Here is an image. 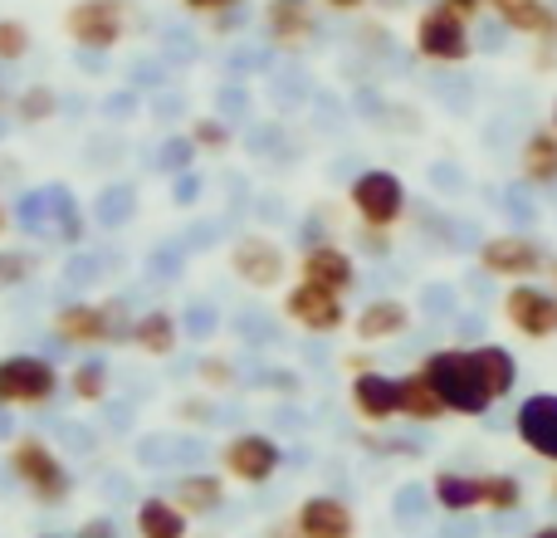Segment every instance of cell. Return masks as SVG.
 <instances>
[{"label": "cell", "instance_id": "cell-13", "mask_svg": "<svg viewBox=\"0 0 557 538\" xmlns=\"http://www.w3.org/2000/svg\"><path fill=\"white\" fill-rule=\"evenodd\" d=\"M513 436L529 455L548 461L557 470V392H533L513 412Z\"/></svg>", "mask_w": 557, "mask_h": 538}, {"label": "cell", "instance_id": "cell-21", "mask_svg": "<svg viewBox=\"0 0 557 538\" xmlns=\"http://www.w3.org/2000/svg\"><path fill=\"white\" fill-rule=\"evenodd\" d=\"M490 5L513 35L557 39V10L548 5V0H490Z\"/></svg>", "mask_w": 557, "mask_h": 538}, {"label": "cell", "instance_id": "cell-28", "mask_svg": "<svg viewBox=\"0 0 557 538\" xmlns=\"http://www.w3.org/2000/svg\"><path fill=\"white\" fill-rule=\"evenodd\" d=\"M523 504V480L509 470H494L484 475V510L490 514H513Z\"/></svg>", "mask_w": 557, "mask_h": 538}, {"label": "cell", "instance_id": "cell-18", "mask_svg": "<svg viewBox=\"0 0 557 538\" xmlns=\"http://www.w3.org/2000/svg\"><path fill=\"white\" fill-rule=\"evenodd\" d=\"M264 29H270V39L278 49L308 45V39H313V29H318L313 0H270V5H264Z\"/></svg>", "mask_w": 557, "mask_h": 538}, {"label": "cell", "instance_id": "cell-19", "mask_svg": "<svg viewBox=\"0 0 557 538\" xmlns=\"http://www.w3.org/2000/svg\"><path fill=\"white\" fill-rule=\"evenodd\" d=\"M166 500H172L186 519H206V514H215L225 504V480L221 475H211V470H186L182 480L172 485Z\"/></svg>", "mask_w": 557, "mask_h": 538}, {"label": "cell", "instance_id": "cell-38", "mask_svg": "<svg viewBox=\"0 0 557 538\" xmlns=\"http://www.w3.org/2000/svg\"><path fill=\"white\" fill-rule=\"evenodd\" d=\"M318 5L337 10V15H352V10H362V5H367V0H318Z\"/></svg>", "mask_w": 557, "mask_h": 538}, {"label": "cell", "instance_id": "cell-1", "mask_svg": "<svg viewBox=\"0 0 557 538\" xmlns=\"http://www.w3.org/2000/svg\"><path fill=\"white\" fill-rule=\"evenodd\" d=\"M421 372L431 377V387L441 392L445 412L450 416H484L494 406L490 387H484L480 367H474L470 347H435L421 357Z\"/></svg>", "mask_w": 557, "mask_h": 538}, {"label": "cell", "instance_id": "cell-26", "mask_svg": "<svg viewBox=\"0 0 557 538\" xmlns=\"http://www.w3.org/2000/svg\"><path fill=\"white\" fill-rule=\"evenodd\" d=\"M137 534L143 538H186L191 534V519H186L182 510H176L166 494H147L143 504H137Z\"/></svg>", "mask_w": 557, "mask_h": 538}, {"label": "cell", "instance_id": "cell-14", "mask_svg": "<svg viewBox=\"0 0 557 538\" xmlns=\"http://www.w3.org/2000/svg\"><path fill=\"white\" fill-rule=\"evenodd\" d=\"M298 279H304V284H318V289H333V294L347 298L357 289V260L333 241L304 245V250H298Z\"/></svg>", "mask_w": 557, "mask_h": 538}, {"label": "cell", "instance_id": "cell-41", "mask_svg": "<svg viewBox=\"0 0 557 538\" xmlns=\"http://www.w3.org/2000/svg\"><path fill=\"white\" fill-rule=\"evenodd\" d=\"M529 538H557V524H543V529H533Z\"/></svg>", "mask_w": 557, "mask_h": 538}, {"label": "cell", "instance_id": "cell-32", "mask_svg": "<svg viewBox=\"0 0 557 538\" xmlns=\"http://www.w3.org/2000/svg\"><path fill=\"white\" fill-rule=\"evenodd\" d=\"M29 54V25L20 20H0V64H15Z\"/></svg>", "mask_w": 557, "mask_h": 538}, {"label": "cell", "instance_id": "cell-47", "mask_svg": "<svg viewBox=\"0 0 557 538\" xmlns=\"http://www.w3.org/2000/svg\"><path fill=\"white\" fill-rule=\"evenodd\" d=\"M39 538H59V534H39Z\"/></svg>", "mask_w": 557, "mask_h": 538}, {"label": "cell", "instance_id": "cell-33", "mask_svg": "<svg viewBox=\"0 0 557 538\" xmlns=\"http://www.w3.org/2000/svg\"><path fill=\"white\" fill-rule=\"evenodd\" d=\"M357 245H362V255H372V260H386V255H392V231L357 225Z\"/></svg>", "mask_w": 557, "mask_h": 538}, {"label": "cell", "instance_id": "cell-11", "mask_svg": "<svg viewBox=\"0 0 557 538\" xmlns=\"http://www.w3.org/2000/svg\"><path fill=\"white\" fill-rule=\"evenodd\" d=\"M504 318H509L513 333L533 338V343H548L557 338V294L543 284H513L509 294H504Z\"/></svg>", "mask_w": 557, "mask_h": 538}, {"label": "cell", "instance_id": "cell-35", "mask_svg": "<svg viewBox=\"0 0 557 538\" xmlns=\"http://www.w3.org/2000/svg\"><path fill=\"white\" fill-rule=\"evenodd\" d=\"M182 333H191V338L215 333V314H211V308H191V314L182 318Z\"/></svg>", "mask_w": 557, "mask_h": 538}, {"label": "cell", "instance_id": "cell-6", "mask_svg": "<svg viewBox=\"0 0 557 538\" xmlns=\"http://www.w3.org/2000/svg\"><path fill=\"white\" fill-rule=\"evenodd\" d=\"M64 29L78 49L108 54L127 35V0H74L64 15Z\"/></svg>", "mask_w": 557, "mask_h": 538}, {"label": "cell", "instance_id": "cell-24", "mask_svg": "<svg viewBox=\"0 0 557 538\" xmlns=\"http://www.w3.org/2000/svg\"><path fill=\"white\" fill-rule=\"evenodd\" d=\"M519 176L529 186H557V133L553 127H533L529 143L519 152Z\"/></svg>", "mask_w": 557, "mask_h": 538}, {"label": "cell", "instance_id": "cell-36", "mask_svg": "<svg viewBox=\"0 0 557 538\" xmlns=\"http://www.w3.org/2000/svg\"><path fill=\"white\" fill-rule=\"evenodd\" d=\"M441 5H450L455 15H465V20H470V15H480V10L490 5V0H441Z\"/></svg>", "mask_w": 557, "mask_h": 538}, {"label": "cell", "instance_id": "cell-34", "mask_svg": "<svg viewBox=\"0 0 557 538\" xmlns=\"http://www.w3.org/2000/svg\"><path fill=\"white\" fill-rule=\"evenodd\" d=\"M74 538H123V529H117L108 514H94V519H84L78 524V534Z\"/></svg>", "mask_w": 557, "mask_h": 538}, {"label": "cell", "instance_id": "cell-22", "mask_svg": "<svg viewBox=\"0 0 557 538\" xmlns=\"http://www.w3.org/2000/svg\"><path fill=\"white\" fill-rule=\"evenodd\" d=\"M431 500L445 514H470L484 510V475H465V470H435L431 480Z\"/></svg>", "mask_w": 557, "mask_h": 538}, {"label": "cell", "instance_id": "cell-27", "mask_svg": "<svg viewBox=\"0 0 557 538\" xmlns=\"http://www.w3.org/2000/svg\"><path fill=\"white\" fill-rule=\"evenodd\" d=\"M108 392H113V367H108L103 357H78V363L69 367V396H74L78 406L108 402Z\"/></svg>", "mask_w": 557, "mask_h": 538}, {"label": "cell", "instance_id": "cell-29", "mask_svg": "<svg viewBox=\"0 0 557 538\" xmlns=\"http://www.w3.org/2000/svg\"><path fill=\"white\" fill-rule=\"evenodd\" d=\"M39 274V255L35 250H0V294L20 289Z\"/></svg>", "mask_w": 557, "mask_h": 538}, {"label": "cell", "instance_id": "cell-7", "mask_svg": "<svg viewBox=\"0 0 557 538\" xmlns=\"http://www.w3.org/2000/svg\"><path fill=\"white\" fill-rule=\"evenodd\" d=\"M470 20L455 15L450 5H425L416 20V54L431 59V64H465L470 59Z\"/></svg>", "mask_w": 557, "mask_h": 538}, {"label": "cell", "instance_id": "cell-43", "mask_svg": "<svg viewBox=\"0 0 557 538\" xmlns=\"http://www.w3.org/2000/svg\"><path fill=\"white\" fill-rule=\"evenodd\" d=\"M5 108H10V98H5V88H0V113H5Z\"/></svg>", "mask_w": 557, "mask_h": 538}, {"label": "cell", "instance_id": "cell-37", "mask_svg": "<svg viewBox=\"0 0 557 538\" xmlns=\"http://www.w3.org/2000/svg\"><path fill=\"white\" fill-rule=\"evenodd\" d=\"M201 367H206V377H211V382H231V372H225L231 363H221V357H211V363H201Z\"/></svg>", "mask_w": 557, "mask_h": 538}, {"label": "cell", "instance_id": "cell-25", "mask_svg": "<svg viewBox=\"0 0 557 538\" xmlns=\"http://www.w3.org/2000/svg\"><path fill=\"white\" fill-rule=\"evenodd\" d=\"M441 416H450V412H445L441 392L431 387V377H425L421 367H416V372H406V377H401V421L435 426Z\"/></svg>", "mask_w": 557, "mask_h": 538}, {"label": "cell", "instance_id": "cell-46", "mask_svg": "<svg viewBox=\"0 0 557 538\" xmlns=\"http://www.w3.org/2000/svg\"><path fill=\"white\" fill-rule=\"evenodd\" d=\"M553 500H557V470H553Z\"/></svg>", "mask_w": 557, "mask_h": 538}, {"label": "cell", "instance_id": "cell-4", "mask_svg": "<svg viewBox=\"0 0 557 538\" xmlns=\"http://www.w3.org/2000/svg\"><path fill=\"white\" fill-rule=\"evenodd\" d=\"M347 206L357 211V225H372V231H396L411 211V192L396 172L386 167H372L362 172L352 186H347Z\"/></svg>", "mask_w": 557, "mask_h": 538}, {"label": "cell", "instance_id": "cell-23", "mask_svg": "<svg viewBox=\"0 0 557 538\" xmlns=\"http://www.w3.org/2000/svg\"><path fill=\"white\" fill-rule=\"evenodd\" d=\"M470 353H474V367H480V377H484L494 402L513 396V387H519V357H513L504 343H474Z\"/></svg>", "mask_w": 557, "mask_h": 538}, {"label": "cell", "instance_id": "cell-16", "mask_svg": "<svg viewBox=\"0 0 557 538\" xmlns=\"http://www.w3.org/2000/svg\"><path fill=\"white\" fill-rule=\"evenodd\" d=\"M298 538H357V514L337 494H308L294 514Z\"/></svg>", "mask_w": 557, "mask_h": 538}, {"label": "cell", "instance_id": "cell-44", "mask_svg": "<svg viewBox=\"0 0 557 538\" xmlns=\"http://www.w3.org/2000/svg\"><path fill=\"white\" fill-rule=\"evenodd\" d=\"M548 127H553V133H557V98H553V123H548Z\"/></svg>", "mask_w": 557, "mask_h": 538}, {"label": "cell", "instance_id": "cell-2", "mask_svg": "<svg viewBox=\"0 0 557 538\" xmlns=\"http://www.w3.org/2000/svg\"><path fill=\"white\" fill-rule=\"evenodd\" d=\"M49 328L69 347H113V343H127L133 314H127L123 298H74V304L54 308Z\"/></svg>", "mask_w": 557, "mask_h": 538}, {"label": "cell", "instance_id": "cell-10", "mask_svg": "<svg viewBox=\"0 0 557 538\" xmlns=\"http://www.w3.org/2000/svg\"><path fill=\"white\" fill-rule=\"evenodd\" d=\"M221 465L240 485H270L278 475V465H284V445L264 431H240L221 445Z\"/></svg>", "mask_w": 557, "mask_h": 538}, {"label": "cell", "instance_id": "cell-42", "mask_svg": "<svg viewBox=\"0 0 557 538\" xmlns=\"http://www.w3.org/2000/svg\"><path fill=\"white\" fill-rule=\"evenodd\" d=\"M10 231V211H5V201H0V235Z\"/></svg>", "mask_w": 557, "mask_h": 538}, {"label": "cell", "instance_id": "cell-12", "mask_svg": "<svg viewBox=\"0 0 557 538\" xmlns=\"http://www.w3.org/2000/svg\"><path fill=\"white\" fill-rule=\"evenodd\" d=\"M347 402H352L357 421H367V426H392V421H401V377L382 372V367L352 372Z\"/></svg>", "mask_w": 557, "mask_h": 538}, {"label": "cell", "instance_id": "cell-20", "mask_svg": "<svg viewBox=\"0 0 557 538\" xmlns=\"http://www.w3.org/2000/svg\"><path fill=\"white\" fill-rule=\"evenodd\" d=\"M127 343H133L137 353H147V357H172L176 343H182V318H176L172 308H147V314L133 318Z\"/></svg>", "mask_w": 557, "mask_h": 538}, {"label": "cell", "instance_id": "cell-8", "mask_svg": "<svg viewBox=\"0 0 557 538\" xmlns=\"http://www.w3.org/2000/svg\"><path fill=\"white\" fill-rule=\"evenodd\" d=\"M284 318L294 328H304V333H318V338H327V333H343L347 328V298L343 294H333V289H318V284H288L284 289Z\"/></svg>", "mask_w": 557, "mask_h": 538}, {"label": "cell", "instance_id": "cell-9", "mask_svg": "<svg viewBox=\"0 0 557 538\" xmlns=\"http://www.w3.org/2000/svg\"><path fill=\"white\" fill-rule=\"evenodd\" d=\"M548 265H553L548 250H543L533 235H519V231L490 235V241L480 245V269L494 279H509V284H529V279L543 274Z\"/></svg>", "mask_w": 557, "mask_h": 538}, {"label": "cell", "instance_id": "cell-17", "mask_svg": "<svg viewBox=\"0 0 557 538\" xmlns=\"http://www.w3.org/2000/svg\"><path fill=\"white\" fill-rule=\"evenodd\" d=\"M357 343H392V338L411 333V304L406 298H372V304L357 308L352 318Z\"/></svg>", "mask_w": 557, "mask_h": 538}, {"label": "cell", "instance_id": "cell-40", "mask_svg": "<svg viewBox=\"0 0 557 538\" xmlns=\"http://www.w3.org/2000/svg\"><path fill=\"white\" fill-rule=\"evenodd\" d=\"M264 538H298V529H294V519H288L284 529H264Z\"/></svg>", "mask_w": 557, "mask_h": 538}, {"label": "cell", "instance_id": "cell-15", "mask_svg": "<svg viewBox=\"0 0 557 538\" xmlns=\"http://www.w3.org/2000/svg\"><path fill=\"white\" fill-rule=\"evenodd\" d=\"M231 269H235V279L250 289H278L284 284L288 260L274 241H264V235H240V241L231 245Z\"/></svg>", "mask_w": 557, "mask_h": 538}, {"label": "cell", "instance_id": "cell-3", "mask_svg": "<svg viewBox=\"0 0 557 538\" xmlns=\"http://www.w3.org/2000/svg\"><path fill=\"white\" fill-rule=\"evenodd\" d=\"M5 465H10V475L25 485L29 500L49 504V510H54V504H69V494H74L69 465L59 461V451L49 441H39V436H20V441L5 451Z\"/></svg>", "mask_w": 557, "mask_h": 538}, {"label": "cell", "instance_id": "cell-31", "mask_svg": "<svg viewBox=\"0 0 557 538\" xmlns=\"http://www.w3.org/2000/svg\"><path fill=\"white\" fill-rule=\"evenodd\" d=\"M54 113V88H25V94L15 98V118L20 123H45V118Z\"/></svg>", "mask_w": 557, "mask_h": 538}, {"label": "cell", "instance_id": "cell-39", "mask_svg": "<svg viewBox=\"0 0 557 538\" xmlns=\"http://www.w3.org/2000/svg\"><path fill=\"white\" fill-rule=\"evenodd\" d=\"M186 10H231L235 0H182Z\"/></svg>", "mask_w": 557, "mask_h": 538}, {"label": "cell", "instance_id": "cell-45", "mask_svg": "<svg viewBox=\"0 0 557 538\" xmlns=\"http://www.w3.org/2000/svg\"><path fill=\"white\" fill-rule=\"evenodd\" d=\"M553 294H557V260H553Z\"/></svg>", "mask_w": 557, "mask_h": 538}, {"label": "cell", "instance_id": "cell-5", "mask_svg": "<svg viewBox=\"0 0 557 538\" xmlns=\"http://www.w3.org/2000/svg\"><path fill=\"white\" fill-rule=\"evenodd\" d=\"M64 387L59 367L39 353H10L0 357V406H25V412H39L49 406Z\"/></svg>", "mask_w": 557, "mask_h": 538}, {"label": "cell", "instance_id": "cell-30", "mask_svg": "<svg viewBox=\"0 0 557 538\" xmlns=\"http://www.w3.org/2000/svg\"><path fill=\"white\" fill-rule=\"evenodd\" d=\"M186 137H191V147H196V152H225V147L235 143V137H231V127H225L221 118H196V123H191V133H186Z\"/></svg>", "mask_w": 557, "mask_h": 538}]
</instances>
